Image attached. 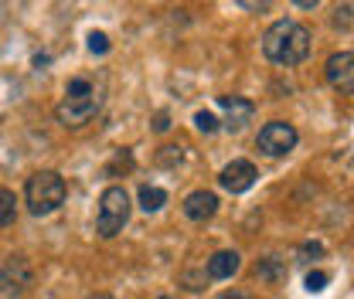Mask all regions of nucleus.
Listing matches in <instances>:
<instances>
[{
	"label": "nucleus",
	"instance_id": "nucleus-18",
	"mask_svg": "<svg viewBox=\"0 0 354 299\" xmlns=\"http://www.w3.org/2000/svg\"><path fill=\"white\" fill-rule=\"evenodd\" d=\"M324 286H327V272H320V269H317V272H310L307 276V289L310 293H320Z\"/></svg>",
	"mask_w": 354,
	"mask_h": 299
},
{
	"label": "nucleus",
	"instance_id": "nucleus-24",
	"mask_svg": "<svg viewBox=\"0 0 354 299\" xmlns=\"http://www.w3.org/2000/svg\"><path fill=\"white\" fill-rule=\"evenodd\" d=\"M86 299H109L106 293H92V296H86Z\"/></svg>",
	"mask_w": 354,
	"mask_h": 299
},
{
	"label": "nucleus",
	"instance_id": "nucleus-4",
	"mask_svg": "<svg viewBox=\"0 0 354 299\" xmlns=\"http://www.w3.org/2000/svg\"><path fill=\"white\" fill-rule=\"evenodd\" d=\"M127 221H130V194L113 184V187H106L102 197H99L95 228H99L102 238H113V235H120V231L127 228Z\"/></svg>",
	"mask_w": 354,
	"mask_h": 299
},
{
	"label": "nucleus",
	"instance_id": "nucleus-23",
	"mask_svg": "<svg viewBox=\"0 0 354 299\" xmlns=\"http://www.w3.org/2000/svg\"><path fill=\"white\" fill-rule=\"evenodd\" d=\"M320 252H324V249H320L317 242H307V245H304V255H320Z\"/></svg>",
	"mask_w": 354,
	"mask_h": 299
},
{
	"label": "nucleus",
	"instance_id": "nucleus-19",
	"mask_svg": "<svg viewBox=\"0 0 354 299\" xmlns=\"http://www.w3.org/2000/svg\"><path fill=\"white\" fill-rule=\"evenodd\" d=\"M120 167H123V171H130V167H133V157H130V153H120V157H116V160L106 167V173H116Z\"/></svg>",
	"mask_w": 354,
	"mask_h": 299
},
{
	"label": "nucleus",
	"instance_id": "nucleus-10",
	"mask_svg": "<svg viewBox=\"0 0 354 299\" xmlns=\"http://www.w3.org/2000/svg\"><path fill=\"white\" fill-rule=\"evenodd\" d=\"M215 211H218V194L215 191H191L184 197V214L191 221H208V218H215Z\"/></svg>",
	"mask_w": 354,
	"mask_h": 299
},
{
	"label": "nucleus",
	"instance_id": "nucleus-17",
	"mask_svg": "<svg viewBox=\"0 0 354 299\" xmlns=\"http://www.w3.org/2000/svg\"><path fill=\"white\" fill-rule=\"evenodd\" d=\"M88 51H92V55H106V51H109V38H106L102 31H92V35H88Z\"/></svg>",
	"mask_w": 354,
	"mask_h": 299
},
{
	"label": "nucleus",
	"instance_id": "nucleus-20",
	"mask_svg": "<svg viewBox=\"0 0 354 299\" xmlns=\"http://www.w3.org/2000/svg\"><path fill=\"white\" fill-rule=\"evenodd\" d=\"M334 24H337V28H341V24H344V28H351V3L337 7V17H334Z\"/></svg>",
	"mask_w": 354,
	"mask_h": 299
},
{
	"label": "nucleus",
	"instance_id": "nucleus-22",
	"mask_svg": "<svg viewBox=\"0 0 354 299\" xmlns=\"http://www.w3.org/2000/svg\"><path fill=\"white\" fill-rule=\"evenodd\" d=\"M218 299H252L249 293H242V289H228V293H221Z\"/></svg>",
	"mask_w": 354,
	"mask_h": 299
},
{
	"label": "nucleus",
	"instance_id": "nucleus-3",
	"mask_svg": "<svg viewBox=\"0 0 354 299\" xmlns=\"http://www.w3.org/2000/svg\"><path fill=\"white\" fill-rule=\"evenodd\" d=\"M65 194H68V187H65V177L55 171H38L28 177V184H24V201H28V211L44 218V214L58 211L62 204H65Z\"/></svg>",
	"mask_w": 354,
	"mask_h": 299
},
{
	"label": "nucleus",
	"instance_id": "nucleus-13",
	"mask_svg": "<svg viewBox=\"0 0 354 299\" xmlns=\"http://www.w3.org/2000/svg\"><path fill=\"white\" fill-rule=\"evenodd\" d=\"M167 204V191L164 187H153V184H143L140 187V208L150 214V211H160Z\"/></svg>",
	"mask_w": 354,
	"mask_h": 299
},
{
	"label": "nucleus",
	"instance_id": "nucleus-8",
	"mask_svg": "<svg viewBox=\"0 0 354 299\" xmlns=\"http://www.w3.org/2000/svg\"><path fill=\"white\" fill-rule=\"evenodd\" d=\"M256 177H259L256 164H249V160H232V164L218 173V184L228 194H245V191L256 184Z\"/></svg>",
	"mask_w": 354,
	"mask_h": 299
},
{
	"label": "nucleus",
	"instance_id": "nucleus-15",
	"mask_svg": "<svg viewBox=\"0 0 354 299\" xmlns=\"http://www.w3.org/2000/svg\"><path fill=\"white\" fill-rule=\"evenodd\" d=\"M180 157H184V146L180 143H167V146H160L157 150V167H177L180 164Z\"/></svg>",
	"mask_w": 354,
	"mask_h": 299
},
{
	"label": "nucleus",
	"instance_id": "nucleus-16",
	"mask_svg": "<svg viewBox=\"0 0 354 299\" xmlns=\"http://www.w3.org/2000/svg\"><path fill=\"white\" fill-rule=\"evenodd\" d=\"M194 126L201 129V133H218L221 123L215 113H208V109H201V113H194Z\"/></svg>",
	"mask_w": 354,
	"mask_h": 299
},
{
	"label": "nucleus",
	"instance_id": "nucleus-9",
	"mask_svg": "<svg viewBox=\"0 0 354 299\" xmlns=\"http://www.w3.org/2000/svg\"><path fill=\"white\" fill-rule=\"evenodd\" d=\"M327 82L334 88H341L344 95H351L354 88V55L351 51H337V55H330L327 58Z\"/></svg>",
	"mask_w": 354,
	"mask_h": 299
},
{
	"label": "nucleus",
	"instance_id": "nucleus-14",
	"mask_svg": "<svg viewBox=\"0 0 354 299\" xmlns=\"http://www.w3.org/2000/svg\"><path fill=\"white\" fill-rule=\"evenodd\" d=\"M14 218H17V197H14V191L0 187V228L14 224Z\"/></svg>",
	"mask_w": 354,
	"mask_h": 299
},
{
	"label": "nucleus",
	"instance_id": "nucleus-2",
	"mask_svg": "<svg viewBox=\"0 0 354 299\" xmlns=\"http://www.w3.org/2000/svg\"><path fill=\"white\" fill-rule=\"evenodd\" d=\"M99 109H102V86L95 79L79 75V79L68 82L65 99L55 106V116H58V123L65 129H79V126H86Z\"/></svg>",
	"mask_w": 354,
	"mask_h": 299
},
{
	"label": "nucleus",
	"instance_id": "nucleus-6",
	"mask_svg": "<svg viewBox=\"0 0 354 299\" xmlns=\"http://www.w3.org/2000/svg\"><path fill=\"white\" fill-rule=\"evenodd\" d=\"M35 286V265L28 255H10L0 265V293L7 299L24 296Z\"/></svg>",
	"mask_w": 354,
	"mask_h": 299
},
{
	"label": "nucleus",
	"instance_id": "nucleus-7",
	"mask_svg": "<svg viewBox=\"0 0 354 299\" xmlns=\"http://www.w3.org/2000/svg\"><path fill=\"white\" fill-rule=\"evenodd\" d=\"M218 109L225 113V119H218V123L228 133H242L256 116V106L249 99H242V95H218Z\"/></svg>",
	"mask_w": 354,
	"mask_h": 299
},
{
	"label": "nucleus",
	"instance_id": "nucleus-1",
	"mask_svg": "<svg viewBox=\"0 0 354 299\" xmlns=\"http://www.w3.org/2000/svg\"><path fill=\"white\" fill-rule=\"evenodd\" d=\"M310 41H313V35H310L307 24H300V21H293V17H283V21H276V24L266 28L263 55L272 61V65L293 68V65L307 61Z\"/></svg>",
	"mask_w": 354,
	"mask_h": 299
},
{
	"label": "nucleus",
	"instance_id": "nucleus-5",
	"mask_svg": "<svg viewBox=\"0 0 354 299\" xmlns=\"http://www.w3.org/2000/svg\"><path fill=\"white\" fill-rule=\"evenodd\" d=\"M297 143H300V133H297V126H293V123H283V119L266 123V126L259 129V136H256V146L263 150L266 157H272V160L286 157Z\"/></svg>",
	"mask_w": 354,
	"mask_h": 299
},
{
	"label": "nucleus",
	"instance_id": "nucleus-21",
	"mask_svg": "<svg viewBox=\"0 0 354 299\" xmlns=\"http://www.w3.org/2000/svg\"><path fill=\"white\" fill-rule=\"evenodd\" d=\"M167 126H171L167 113H157V116H153V129H157V133H167Z\"/></svg>",
	"mask_w": 354,
	"mask_h": 299
},
{
	"label": "nucleus",
	"instance_id": "nucleus-12",
	"mask_svg": "<svg viewBox=\"0 0 354 299\" xmlns=\"http://www.w3.org/2000/svg\"><path fill=\"white\" fill-rule=\"evenodd\" d=\"M256 279H259V282H283V279H286V262L276 255L259 258V262H256Z\"/></svg>",
	"mask_w": 354,
	"mask_h": 299
},
{
	"label": "nucleus",
	"instance_id": "nucleus-25",
	"mask_svg": "<svg viewBox=\"0 0 354 299\" xmlns=\"http://www.w3.org/2000/svg\"><path fill=\"white\" fill-rule=\"evenodd\" d=\"M157 299H177V296H157Z\"/></svg>",
	"mask_w": 354,
	"mask_h": 299
},
{
	"label": "nucleus",
	"instance_id": "nucleus-11",
	"mask_svg": "<svg viewBox=\"0 0 354 299\" xmlns=\"http://www.w3.org/2000/svg\"><path fill=\"white\" fill-rule=\"evenodd\" d=\"M239 269H242V255L232 249H221L208 258V279H232Z\"/></svg>",
	"mask_w": 354,
	"mask_h": 299
}]
</instances>
